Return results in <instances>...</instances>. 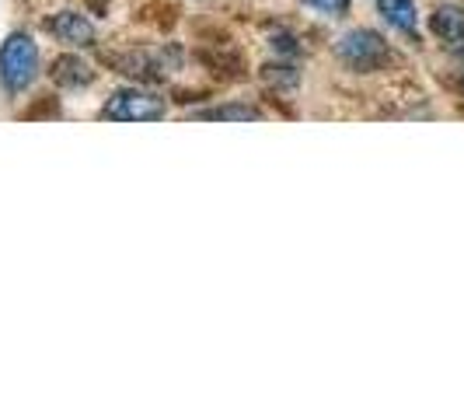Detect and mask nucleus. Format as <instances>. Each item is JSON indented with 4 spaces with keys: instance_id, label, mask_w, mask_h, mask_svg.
Segmentation results:
<instances>
[{
    "instance_id": "nucleus-12",
    "label": "nucleus",
    "mask_w": 464,
    "mask_h": 419,
    "mask_svg": "<svg viewBox=\"0 0 464 419\" xmlns=\"http://www.w3.org/2000/svg\"><path fill=\"white\" fill-rule=\"evenodd\" d=\"M458 81H461V88H464V67H461V77H458Z\"/></svg>"
},
{
    "instance_id": "nucleus-3",
    "label": "nucleus",
    "mask_w": 464,
    "mask_h": 419,
    "mask_svg": "<svg viewBox=\"0 0 464 419\" xmlns=\"http://www.w3.org/2000/svg\"><path fill=\"white\" fill-rule=\"evenodd\" d=\"M164 112H168L164 98L143 88H122L102 105V119H112V122H158L164 119Z\"/></svg>"
},
{
    "instance_id": "nucleus-8",
    "label": "nucleus",
    "mask_w": 464,
    "mask_h": 419,
    "mask_svg": "<svg viewBox=\"0 0 464 419\" xmlns=\"http://www.w3.org/2000/svg\"><path fill=\"white\" fill-rule=\"evenodd\" d=\"M377 11L381 18L398 28L401 35H416L419 32V11H416V0H377Z\"/></svg>"
},
{
    "instance_id": "nucleus-5",
    "label": "nucleus",
    "mask_w": 464,
    "mask_h": 419,
    "mask_svg": "<svg viewBox=\"0 0 464 419\" xmlns=\"http://www.w3.org/2000/svg\"><path fill=\"white\" fill-rule=\"evenodd\" d=\"M46 32L49 35H56L60 43H67V46H94V24L88 15H81V11H60V15H53L46 22Z\"/></svg>"
},
{
    "instance_id": "nucleus-10",
    "label": "nucleus",
    "mask_w": 464,
    "mask_h": 419,
    "mask_svg": "<svg viewBox=\"0 0 464 419\" xmlns=\"http://www.w3.org/2000/svg\"><path fill=\"white\" fill-rule=\"evenodd\" d=\"M262 77L269 88H286V92H294L301 84V73L290 63H269V67H262Z\"/></svg>"
},
{
    "instance_id": "nucleus-9",
    "label": "nucleus",
    "mask_w": 464,
    "mask_h": 419,
    "mask_svg": "<svg viewBox=\"0 0 464 419\" xmlns=\"http://www.w3.org/2000/svg\"><path fill=\"white\" fill-rule=\"evenodd\" d=\"M196 119H213V122H258L262 112L256 105H241V102H227V105H217L207 112H196Z\"/></svg>"
},
{
    "instance_id": "nucleus-6",
    "label": "nucleus",
    "mask_w": 464,
    "mask_h": 419,
    "mask_svg": "<svg viewBox=\"0 0 464 419\" xmlns=\"http://www.w3.org/2000/svg\"><path fill=\"white\" fill-rule=\"evenodd\" d=\"M49 77H53V84H60V88H88L94 81V67L88 60L73 56V53H63V56L53 60Z\"/></svg>"
},
{
    "instance_id": "nucleus-4",
    "label": "nucleus",
    "mask_w": 464,
    "mask_h": 419,
    "mask_svg": "<svg viewBox=\"0 0 464 419\" xmlns=\"http://www.w3.org/2000/svg\"><path fill=\"white\" fill-rule=\"evenodd\" d=\"M105 63L133 81H161L168 73V63L154 53H105Z\"/></svg>"
},
{
    "instance_id": "nucleus-1",
    "label": "nucleus",
    "mask_w": 464,
    "mask_h": 419,
    "mask_svg": "<svg viewBox=\"0 0 464 419\" xmlns=\"http://www.w3.org/2000/svg\"><path fill=\"white\" fill-rule=\"evenodd\" d=\"M335 56L356 73H377L392 63V46L373 28H353L335 43Z\"/></svg>"
},
{
    "instance_id": "nucleus-2",
    "label": "nucleus",
    "mask_w": 464,
    "mask_h": 419,
    "mask_svg": "<svg viewBox=\"0 0 464 419\" xmlns=\"http://www.w3.org/2000/svg\"><path fill=\"white\" fill-rule=\"evenodd\" d=\"M39 77V46L32 35L11 32L0 46V81L7 92H24Z\"/></svg>"
},
{
    "instance_id": "nucleus-7",
    "label": "nucleus",
    "mask_w": 464,
    "mask_h": 419,
    "mask_svg": "<svg viewBox=\"0 0 464 419\" xmlns=\"http://www.w3.org/2000/svg\"><path fill=\"white\" fill-rule=\"evenodd\" d=\"M430 28H433V35H437L440 43L461 49L464 46V7H454V4L437 7L433 18H430Z\"/></svg>"
},
{
    "instance_id": "nucleus-11",
    "label": "nucleus",
    "mask_w": 464,
    "mask_h": 419,
    "mask_svg": "<svg viewBox=\"0 0 464 419\" xmlns=\"http://www.w3.org/2000/svg\"><path fill=\"white\" fill-rule=\"evenodd\" d=\"M304 7H311L325 18H346L349 15V0H304Z\"/></svg>"
}]
</instances>
